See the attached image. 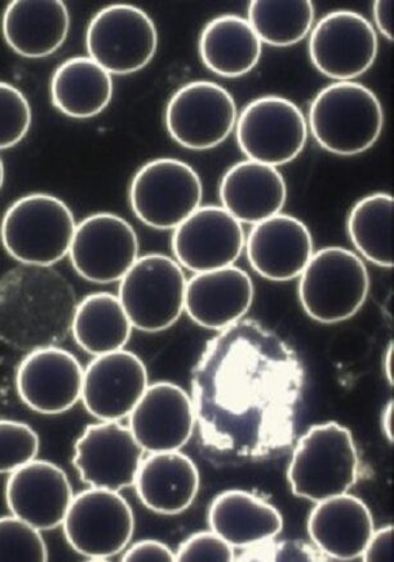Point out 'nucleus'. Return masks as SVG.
<instances>
[{
  "label": "nucleus",
  "mask_w": 394,
  "mask_h": 562,
  "mask_svg": "<svg viewBox=\"0 0 394 562\" xmlns=\"http://www.w3.org/2000/svg\"><path fill=\"white\" fill-rule=\"evenodd\" d=\"M61 527L77 553L91 561H108L127 549L135 515L120 492L90 487L75 495Z\"/></svg>",
  "instance_id": "nucleus-10"
},
{
  "label": "nucleus",
  "mask_w": 394,
  "mask_h": 562,
  "mask_svg": "<svg viewBox=\"0 0 394 562\" xmlns=\"http://www.w3.org/2000/svg\"><path fill=\"white\" fill-rule=\"evenodd\" d=\"M70 13L61 0H14L2 19L7 45L26 58L48 57L68 38Z\"/></svg>",
  "instance_id": "nucleus-25"
},
{
  "label": "nucleus",
  "mask_w": 394,
  "mask_h": 562,
  "mask_svg": "<svg viewBox=\"0 0 394 562\" xmlns=\"http://www.w3.org/2000/svg\"><path fill=\"white\" fill-rule=\"evenodd\" d=\"M348 236L356 250L372 265L393 268V196L375 193L363 196L350 210Z\"/></svg>",
  "instance_id": "nucleus-31"
},
{
  "label": "nucleus",
  "mask_w": 394,
  "mask_h": 562,
  "mask_svg": "<svg viewBox=\"0 0 394 562\" xmlns=\"http://www.w3.org/2000/svg\"><path fill=\"white\" fill-rule=\"evenodd\" d=\"M383 371L390 385H393V342L391 341L385 349L383 359Z\"/></svg>",
  "instance_id": "nucleus-42"
},
{
  "label": "nucleus",
  "mask_w": 394,
  "mask_h": 562,
  "mask_svg": "<svg viewBox=\"0 0 394 562\" xmlns=\"http://www.w3.org/2000/svg\"><path fill=\"white\" fill-rule=\"evenodd\" d=\"M236 135L247 159L277 169L302 155L309 128L295 102L269 94L248 102L238 114Z\"/></svg>",
  "instance_id": "nucleus-11"
},
{
  "label": "nucleus",
  "mask_w": 394,
  "mask_h": 562,
  "mask_svg": "<svg viewBox=\"0 0 394 562\" xmlns=\"http://www.w3.org/2000/svg\"><path fill=\"white\" fill-rule=\"evenodd\" d=\"M245 247L255 272L273 282L301 277L315 254L308 226L301 218L286 214L255 224Z\"/></svg>",
  "instance_id": "nucleus-21"
},
{
  "label": "nucleus",
  "mask_w": 394,
  "mask_h": 562,
  "mask_svg": "<svg viewBox=\"0 0 394 562\" xmlns=\"http://www.w3.org/2000/svg\"><path fill=\"white\" fill-rule=\"evenodd\" d=\"M133 328L119 296L97 293L77 304L70 331L80 349L98 357L124 349Z\"/></svg>",
  "instance_id": "nucleus-30"
},
{
  "label": "nucleus",
  "mask_w": 394,
  "mask_h": 562,
  "mask_svg": "<svg viewBox=\"0 0 394 562\" xmlns=\"http://www.w3.org/2000/svg\"><path fill=\"white\" fill-rule=\"evenodd\" d=\"M113 94V76L89 56L69 58L50 79V101L70 119L98 116L111 104Z\"/></svg>",
  "instance_id": "nucleus-29"
},
{
  "label": "nucleus",
  "mask_w": 394,
  "mask_h": 562,
  "mask_svg": "<svg viewBox=\"0 0 394 562\" xmlns=\"http://www.w3.org/2000/svg\"><path fill=\"white\" fill-rule=\"evenodd\" d=\"M238 106L232 93L210 80L187 83L166 106L167 133L180 147L210 150L218 147L236 128Z\"/></svg>",
  "instance_id": "nucleus-12"
},
{
  "label": "nucleus",
  "mask_w": 394,
  "mask_h": 562,
  "mask_svg": "<svg viewBox=\"0 0 394 562\" xmlns=\"http://www.w3.org/2000/svg\"><path fill=\"white\" fill-rule=\"evenodd\" d=\"M254 293L251 277L238 267L195 273L187 283L184 311L196 325L222 331L250 311Z\"/></svg>",
  "instance_id": "nucleus-22"
},
{
  "label": "nucleus",
  "mask_w": 394,
  "mask_h": 562,
  "mask_svg": "<svg viewBox=\"0 0 394 562\" xmlns=\"http://www.w3.org/2000/svg\"><path fill=\"white\" fill-rule=\"evenodd\" d=\"M76 308L75 291L48 268L14 270L0 281V340L27 352L53 347L70 330Z\"/></svg>",
  "instance_id": "nucleus-2"
},
{
  "label": "nucleus",
  "mask_w": 394,
  "mask_h": 562,
  "mask_svg": "<svg viewBox=\"0 0 394 562\" xmlns=\"http://www.w3.org/2000/svg\"><path fill=\"white\" fill-rule=\"evenodd\" d=\"M77 228L72 211L46 193L21 196L0 223V240L11 258L26 267L49 268L68 257Z\"/></svg>",
  "instance_id": "nucleus-4"
},
{
  "label": "nucleus",
  "mask_w": 394,
  "mask_h": 562,
  "mask_svg": "<svg viewBox=\"0 0 394 562\" xmlns=\"http://www.w3.org/2000/svg\"><path fill=\"white\" fill-rule=\"evenodd\" d=\"M87 53L112 76L147 68L158 49V31L147 12L133 4H112L97 14L86 33Z\"/></svg>",
  "instance_id": "nucleus-9"
},
{
  "label": "nucleus",
  "mask_w": 394,
  "mask_h": 562,
  "mask_svg": "<svg viewBox=\"0 0 394 562\" xmlns=\"http://www.w3.org/2000/svg\"><path fill=\"white\" fill-rule=\"evenodd\" d=\"M243 224L222 206H201L172 235L175 260L194 273L235 266L245 248Z\"/></svg>",
  "instance_id": "nucleus-16"
},
{
  "label": "nucleus",
  "mask_w": 394,
  "mask_h": 562,
  "mask_svg": "<svg viewBox=\"0 0 394 562\" xmlns=\"http://www.w3.org/2000/svg\"><path fill=\"white\" fill-rule=\"evenodd\" d=\"M128 418L135 440L150 454L179 451L191 440L195 428L191 396L169 382L149 385Z\"/></svg>",
  "instance_id": "nucleus-20"
},
{
  "label": "nucleus",
  "mask_w": 394,
  "mask_h": 562,
  "mask_svg": "<svg viewBox=\"0 0 394 562\" xmlns=\"http://www.w3.org/2000/svg\"><path fill=\"white\" fill-rule=\"evenodd\" d=\"M239 561H325L327 558L317 547L301 540H264L245 549Z\"/></svg>",
  "instance_id": "nucleus-36"
},
{
  "label": "nucleus",
  "mask_w": 394,
  "mask_h": 562,
  "mask_svg": "<svg viewBox=\"0 0 394 562\" xmlns=\"http://www.w3.org/2000/svg\"><path fill=\"white\" fill-rule=\"evenodd\" d=\"M122 561H177V554L159 540L147 539L131 546Z\"/></svg>",
  "instance_id": "nucleus-38"
},
{
  "label": "nucleus",
  "mask_w": 394,
  "mask_h": 562,
  "mask_svg": "<svg viewBox=\"0 0 394 562\" xmlns=\"http://www.w3.org/2000/svg\"><path fill=\"white\" fill-rule=\"evenodd\" d=\"M201 60L222 78H240L260 61L262 43L247 19L222 14L211 20L200 36Z\"/></svg>",
  "instance_id": "nucleus-28"
},
{
  "label": "nucleus",
  "mask_w": 394,
  "mask_h": 562,
  "mask_svg": "<svg viewBox=\"0 0 394 562\" xmlns=\"http://www.w3.org/2000/svg\"><path fill=\"white\" fill-rule=\"evenodd\" d=\"M393 400H390V403L385 405L384 411L382 413V430L386 440L393 443Z\"/></svg>",
  "instance_id": "nucleus-41"
},
{
  "label": "nucleus",
  "mask_w": 394,
  "mask_h": 562,
  "mask_svg": "<svg viewBox=\"0 0 394 562\" xmlns=\"http://www.w3.org/2000/svg\"><path fill=\"white\" fill-rule=\"evenodd\" d=\"M138 238L126 218L112 213L87 216L77 224L69 258L83 280L120 282L138 259Z\"/></svg>",
  "instance_id": "nucleus-14"
},
{
  "label": "nucleus",
  "mask_w": 394,
  "mask_h": 562,
  "mask_svg": "<svg viewBox=\"0 0 394 562\" xmlns=\"http://www.w3.org/2000/svg\"><path fill=\"white\" fill-rule=\"evenodd\" d=\"M375 25L386 41L393 42V2L391 0H376L372 5Z\"/></svg>",
  "instance_id": "nucleus-40"
},
{
  "label": "nucleus",
  "mask_w": 394,
  "mask_h": 562,
  "mask_svg": "<svg viewBox=\"0 0 394 562\" xmlns=\"http://www.w3.org/2000/svg\"><path fill=\"white\" fill-rule=\"evenodd\" d=\"M374 530L369 507L347 493L316 503L308 518L312 542L335 560L361 558Z\"/></svg>",
  "instance_id": "nucleus-23"
},
{
  "label": "nucleus",
  "mask_w": 394,
  "mask_h": 562,
  "mask_svg": "<svg viewBox=\"0 0 394 562\" xmlns=\"http://www.w3.org/2000/svg\"><path fill=\"white\" fill-rule=\"evenodd\" d=\"M143 505L159 515H179L192 506L200 491V472L179 451L153 452L143 459L135 480Z\"/></svg>",
  "instance_id": "nucleus-26"
},
{
  "label": "nucleus",
  "mask_w": 394,
  "mask_h": 562,
  "mask_svg": "<svg viewBox=\"0 0 394 562\" xmlns=\"http://www.w3.org/2000/svg\"><path fill=\"white\" fill-rule=\"evenodd\" d=\"M75 498L67 472L43 459H34L10 473L5 484L11 515L46 531L61 527Z\"/></svg>",
  "instance_id": "nucleus-19"
},
{
  "label": "nucleus",
  "mask_w": 394,
  "mask_h": 562,
  "mask_svg": "<svg viewBox=\"0 0 394 562\" xmlns=\"http://www.w3.org/2000/svg\"><path fill=\"white\" fill-rule=\"evenodd\" d=\"M369 290L362 259L338 246L313 254L299 281V299L306 315L326 325L352 318L367 302Z\"/></svg>",
  "instance_id": "nucleus-6"
},
{
  "label": "nucleus",
  "mask_w": 394,
  "mask_h": 562,
  "mask_svg": "<svg viewBox=\"0 0 394 562\" xmlns=\"http://www.w3.org/2000/svg\"><path fill=\"white\" fill-rule=\"evenodd\" d=\"M85 369L77 357L60 347L38 348L21 361L16 374L20 400L33 412L60 415L82 397Z\"/></svg>",
  "instance_id": "nucleus-17"
},
{
  "label": "nucleus",
  "mask_w": 394,
  "mask_h": 562,
  "mask_svg": "<svg viewBox=\"0 0 394 562\" xmlns=\"http://www.w3.org/2000/svg\"><path fill=\"white\" fill-rule=\"evenodd\" d=\"M75 448L72 464L85 484L114 492L135 485L145 451L130 427L120 422L90 425Z\"/></svg>",
  "instance_id": "nucleus-15"
},
{
  "label": "nucleus",
  "mask_w": 394,
  "mask_h": 562,
  "mask_svg": "<svg viewBox=\"0 0 394 562\" xmlns=\"http://www.w3.org/2000/svg\"><path fill=\"white\" fill-rule=\"evenodd\" d=\"M308 50L313 67L335 82H350L368 72L379 53L375 27L353 11L327 13L313 26Z\"/></svg>",
  "instance_id": "nucleus-13"
},
{
  "label": "nucleus",
  "mask_w": 394,
  "mask_h": 562,
  "mask_svg": "<svg viewBox=\"0 0 394 562\" xmlns=\"http://www.w3.org/2000/svg\"><path fill=\"white\" fill-rule=\"evenodd\" d=\"M148 386V370L140 357L121 349L93 357L85 369L80 400L93 418L121 422L133 413Z\"/></svg>",
  "instance_id": "nucleus-18"
},
{
  "label": "nucleus",
  "mask_w": 394,
  "mask_h": 562,
  "mask_svg": "<svg viewBox=\"0 0 394 562\" xmlns=\"http://www.w3.org/2000/svg\"><path fill=\"white\" fill-rule=\"evenodd\" d=\"M210 528L233 549L274 539L283 529L280 510L251 493L228 491L218 494L209 510Z\"/></svg>",
  "instance_id": "nucleus-27"
},
{
  "label": "nucleus",
  "mask_w": 394,
  "mask_h": 562,
  "mask_svg": "<svg viewBox=\"0 0 394 562\" xmlns=\"http://www.w3.org/2000/svg\"><path fill=\"white\" fill-rule=\"evenodd\" d=\"M233 547L216 532L201 531L184 540L179 547L177 561H235Z\"/></svg>",
  "instance_id": "nucleus-37"
},
{
  "label": "nucleus",
  "mask_w": 394,
  "mask_h": 562,
  "mask_svg": "<svg viewBox=\"0 0 394 562\" xmlns=\"http://www.w3.org/2000/svg\"><path fill=\"white\" fill-rule=\"evenodd\" d=\"M32 122V106L25 94L13 85L0 82V150L23 142Z\"/></svg>",
  "instance_id": "nucleus-35"
},
{
  "label": "nucleus",
  "mask_w": 394,
  "mask_h": 562,
  "mask_svg": "<svg viewBox=\"0 0 394 562\" xmlns=\"http://www.w3.org/2000/svg\"><path fill=\"white\" fill-rule=\"evenodd\" d=\"M40 435L24 422L0 419V474L12 473L38 457Z\"/></svg>",
  "instance_id": "nucleus-34"
},
{
  "label": "nucleus",
  "mask_w": 394,
  "mask_h": 562,
  "mask_svg": "<svg viewBox=\"0 0 394 562\" xmlns=\"http://www.w3.org/2000/svg\"><path fill=\"white\" fill-rule=\"evenodd\" d=\"M187 277L177 260L164 254L138 258L120 281L119 299L136 330H167L185 308Z\"/></svg>",
  "instance_id": "nucleus-7"
},
{
  "label": "nucleus",
  "mask_w": 394,
  "mask_h": 562,
  "mask_svg": "<svg viewBox=\"0 0 394 562\" xmlns=\"http://www.w3.org/2000/svg\"><path fill=\"white\" fill-rule=\"evenodd\" d=\"M42 531L16 516L0 517V561H48Z\"/></svg>",
  "instance_id": "nucleus-33"
},
{
  "label": "nucleus",
  "mask_w": 394,
  "mask_h": 562,
  "mask_svg": "<svg viewBox=\"0 0 394 562\" xmlns=\"http://www.w3.org/2000/svg\"><path fill=\"white\" fill-rule=\"evenodd\" d=\"M304 384L295 350L258 321H238L218 331L192 374L195 426L204 447L243 461L288 449Z\"/></svg>",
  "instance_id": "nucleus-1"
},
{
  "label": "nucleus",
  "mask_w": 394,
  "mask_h": 562,
  "mask_svg": "<svg viewBox=\"0 0 394 562\" xmlns=\"http://www.w3.org/2000/svg\"><path fill=\"white\" fill-rule=\"evenodd\" d=\"M359 467L348 428L335 422L313 426L296 443L288 472L291 491L315 503L346 494L359 479Z\"/></svg>",
  "instance_id": "nucleus-5"
},
{
  "label": "nucleus",
  "mask_w": 394,
  "mask_h": 562,
  "mask_svg": "<svg viewBox=\"0 0 394 562\" xmlns=\"http://www.w3.org/2000/svg\"><path fill=\"white\" fill-rule=\"evenodd\" d=\"M315 5L309 0H252L247 10V21L261 43L280 48L295 46L304 41L315 26Z\"/></svg>",
  "instance_id": "nucleus-32"
},
{
  "label": "nucleus",
  "mask_w": 394,
  "mask_h": 562,
  "mask_svg": "<svg viewBox=\"0 0 394 562\" xmlns=\"http://www.w3.org/2000/svg\"><path fill=\"white\" fill-rule=\"evenodd\" d=\"M200 175L180 159L158 158L144 165L130 186L134 215L149 228L173 231L201 207Z\"/></svg>",
  "instance_id": "nucleus-8"
},
{
  "label": "nucleus",
  "mask_w": 394,
  "mask_h": 562,
  "mask_svg": "<svg viewBox=\"0 0 394 562\" xmlns=\"http://www.w3.org/2000/svg\"><path fill=\"white\" fill-rule=\"evenodd\" d=\"M306 122L320 148L353 157L374 147L384 127V111L369 87L354 80L334 82L313 99Z\"/></svg>",
  "instance_id": "nucleus-3"
},
{
  "label": "nucleus",
  "mask_w": 394,
  "mask_h": 562,
  "mask_svg": "<svg viewBox=\"0 0 394 562\" xmlns=\"http://www.w3.org/2000/svg\"><path fill=\"white\" fill-rule=\"evenodd\" d=\"M363 561H393V527L374 530L362 557Z\"/></svg>",
  "instance_id": "nucleus-39"
},
{
  "label": "nucleus",
  "mask_w": 394,
  "mask_h": 562,
  "mask_svg": "<svg viewBox=\"0 0 394 562\" xmlns=\"http://www.w3.org/2000/svg\"><path fill=\"white\" fill-rule=\"evenodd\" d=\"M4 178H5L4 164H3L2 158H0V191H2V188L4 184Z\"/></svg>",
  "instance_id": "nucleus-43"
},
{
  "label": "nucleus",
  "mask_w": 394,
  "mask_h": 562,
  "mask_svg": "<svg viewBox=\"0 0 394 562\" xmlns=\"http://www.w3.org/2000/svg\"><path fill=\"white\" fill-rule=\"evenodd\" d=\"M218 195L236 221L255 225L282 213L288 186L275 167L247 159L225 172Z\"/></svg>",
  "instance_id": "nucleus-24"
}]
</instances>
